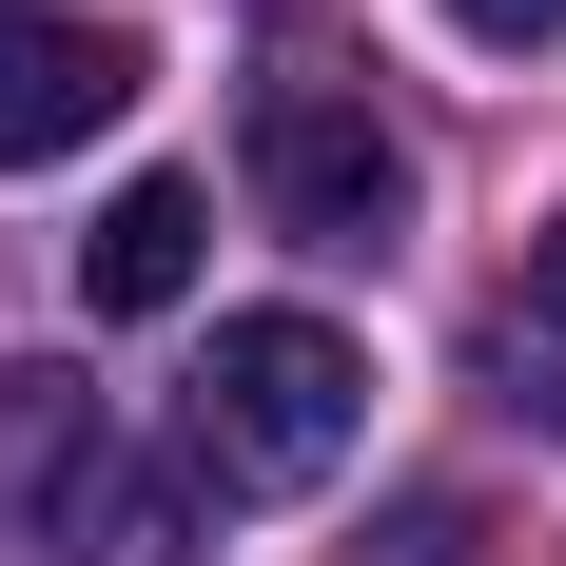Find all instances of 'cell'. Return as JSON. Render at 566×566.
I'll list each match as a JSON object with an SVG mask.
<instances>
[{
	"instance_id": "obj_2",
	"label": "cell",
	"mask_w": 566,
	"mask_h": 566,
	"mask_svg": "<svg viewBox=\"0 0 566 566\" xmlns=\"http://www.w3.org/2000/svg\"><path fill=\"white\" fill-rule=\"evenodd\" d=\"M254 216L293 254H391L410 234V137L371 117V78H254Z\"/></svg>"
},
{
	"instance_id": "obj_1",
	"label": "cell",
	"mask_w": 566,
	"mask_h": 566,
	"mask_svg": "<svg viewBox=\"0 0 566 566\" xmlns=\"http://www.w3.org/2000/svg\"><path fill=\"white\" fill-rule=\"evenodd\" d=\"M352 430H371V352H352L333 313H216L196 391H176L196 509H293V489H333Z\"/></svg>"
},
{
	"instance_id": "obj_4",
	"label": "cell",
	"mask_w": 566,
	"mask_h": 566,
	"mask_svg": "<svg viewBox=\"0 0 566 566\" xmlns=\"http://www.w3.org/2000/svg\"><path fill=\"white\" fill-rule=\"evenodd\" d=\"M40 547L59 566H196V469H137V450H78L40 469Z\"/></svg>"
},
{
	"instance_id": "obj_6",
	"label": "cell",
	"mask_w": 566,
	"mask_h": 566,
	"mask_svg": "<svg viewBox=\"0 0 566 566\" xmlns=\"http://www.w3.org/2000/svg\"><path fill=\"white\" fill-rule=\"evenodd\" d=\"M352 566H469V489H410V509L371 527V547H352Z\"/></svg>"
},
{
	"instance_id": "obj_5",
	"label": "cell",
	"mask_w": 566,
	"mask_h": 566,
	"mask_svg": "<svg viewBox=\"0 0 566 566\" xmlns=\"http://www.w3.org/2000/svg\"><path fill=\"white\" fill-rule=\"evenodd\" d=\"M196 234H216V196H196V176H137V196L78 234V293H98V313H176V293H196Z\"/></svg>"
},
{
	"instance_id": "obj_3",
	"label": "cell",
	"mask_w": 566,
	"mask_h": 566,
	"mask_svg": "<svg viewBox=\"0 0 566 566\" xmlns=\"http://www.w3.org/2000/svg\"><path fill=\"white\" fill-rule=\"evenodd\" d=\"M117 98H137V40H117V20L0 0V176H40V157H78V137H117Z\"/></svg>"
},
{
	"instance_id": "obj_8",
	"label": "cell",
	"mask_w": 566,
	"mask_h": 566,
	"mask_svg": "<svg viewBox=\"0 0 566 566\" xmlns=\"http://www.w3.org/2000/svg\"><path fill=\"white\" fill-rule=\"evenodd\" d=\"M527 333H566V216L527 234Z\"/></svg>"
},
{
	"instance_id": "obj_7",
	"label": "cell",
	"mask_w": 566,
	"mask_h": 566,
	"mask_svg": "<svg viewBox=\"0 0 566 566\" xmlns=\"http://www.w3.org/2000/svg\"><path fill=\"white\" fill-rule=\"evenodd\" d=\"M450 40H469V59H547V40H566V0H450Z\"/></svg>"
}]
</instances>
